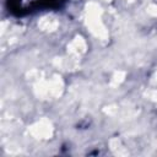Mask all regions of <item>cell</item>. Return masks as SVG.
<instances>
[{"mask_svg":"<svg viewBox=\"0 0 157 157\" xmlns=\"http://www.w3.org/2000/svg\"><path fill=\"white\" fill-rule=\"evenodd\" d=\"M33 1H34L37 11H39V10H45V11L60 10L67 2V0H33Z\"/></svg>","mask_w":157,"mask_h":157,"instance_id":"2","label":"cell"},{"mask_svg":"<svg viewBox=\"0 0 157 157\" xmlns=\"http://www.w3.org/2000/svg\"><path fill=\"white\" fill-rule=\"evenodd\" d=\"M6 9L15 17H25L37 11L33 0H6Z\"/></svg>","mask_w":157,"mask_h":157,"instance_id":"1","label":"cell"}]
</instances>
